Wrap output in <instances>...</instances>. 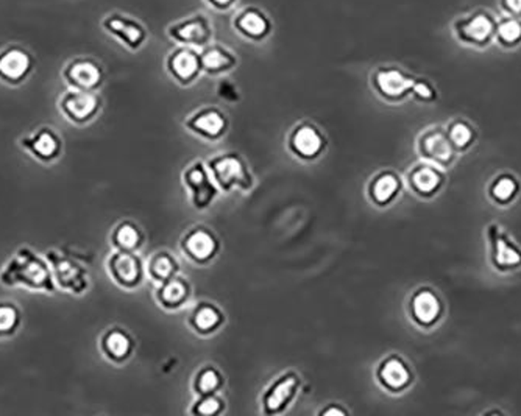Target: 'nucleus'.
<instances>
[{
  "mask_svg": "<svg viewBox=\"0 0 521 416\" xmlns=\"http://www.w3.org/2000/svg\"><path fill=\"white\" fill-rule=\"evenodd\" d=\"M411 97L420 103H434L439 94H437L436 86L432 85L430 80L415 77Z\"/></svg>",
  "mask_w": 521,
  "mask_h": 416,
  "instance_id": "38",
  "label": "nucleus"
},
{
  "mask_svg": "<svg viewBox=\"0 0 521 416\" xmlns=\"http://www.w3.org/2000/svg\"><path fill=\"white\" fill-rule=\"evenodd\" d=\"M224 320L222 310L211 302H201L191 314V326L194 327L195 332L203 335L218 331V327L224 325Z\"/></svg>",
  "mask_w": 521,
  "mask_h": 416,
  "instance_id": "31",
  "label": "nucleus"
},
{
  "mask_svg": "<svg viewBox=\"0 0 521 416\" xmlns=\"http://www.w3.org/2000/svg\"><path fill=\"white\" fill-rule=\"evenodd\" d=\"M102 29L130 52H138L146 46L149 39L146 25L125 13H108L102 19Z\"/></svg>",
  "mask_w": 521,
  "mask_h": 416,
  "instance_id": "13",
  "label": "nucleus"
},
{
  "mask_svg": "<svg viewBox=\"0 0 521 416\" xmlns=\"http://www.w3.org/2000/svg\"><path fill=\"white\" fill-rule=\"evenodd\" d=\"M346 412L342 411V409H339V407H328V409H323V411H320V415H328V416H334V415L344 416V415H346Z\"/></svg>",
  "mask_w": 521,
  "mask_h": 416,
  "instance_id": "41",
  "label": "nucleus"
},
{
  "mask_svg": "<svg viewBox=\"0 0 521 416\" xmlns=\"http://www.w3.org/2000/svg\"><path fill=\"white\" fill-rule=\"evenodd\" d=\"M417 151L422 161L443 170H448L459 155L455 145L449 140L447 128L440 125L426 128L420 133L417 139Z\"/></svg>",
  "mask_w": 521,
  "mask_h": 416,
  "instance_id": "8",
  "label": "nucleus"
},
{
  "mask_svg": "<svg viewBox=\"0 0 521 416\" xmlns=\"http://www.w3.org/2000/svg\"><path fill=\"white\" fill-rule=\"evenodd\" d=\"M24 321L22 309L12 300H0V338L14 337Z\"/></svg>",
  "mask_w": 521,
  "mask_h": 416,
  "instance_id": "34",
  "label": "nucleus"
},
{
  "mask_svg": "<svg viewBox=\"0 0 521 416\" xmlns=\"http://www.w3.org/2000/svg\"><path fill=\"white\" fill-rule=\"evenodd\" d=\"M104 106L102 97L98 92L80 91L69 88L58 98V111L69 123L85 127L96 121Z\"/></svg>",
  "mask_w": 521,
  "mask_h": 416,
  "instance_id": "7",
  "label": "nucleus"
},
{
  "mask_svg": "<svg viewBox=\"0 0 521 416\" xmlns=\"http://www.w3.org/2000/svg\"><path fill=\"white\" fill-rule=\"evenodd\" d=\"M375 376L382 390L392 395H401L414 384L411 365L398 354L384 357L376 369Z\"/></svg>",
  "mask_w": 521,
  "mask_h": 416,
  "instance_id": "18",
  "label": "nucleus"
},
{
  "mask_svg": "<svg viewBox=\"0 0 521 416\" xmlns=\"http://www.w3.org/2000/svg\"><path fill=\"white\" fill-rule=\"evenodd\" d=\"M37 58L29 48L21 44H10L0 50V81L18 88L24 85L35 72Z\"/></svg>",
  "mask_w": 521,
  "mask_h": 416,
  "instance_id": "9",
  "label": "nucleus"
},
{
  "mask_svg": "<svg viewBox=\"0 0 521 416\" xmlns=\"http://www.w3.org/2000/svg\"><path fill=\"white\" fill-rule=\"evenodd\" d=\"M403 191V180L394 170H382L370 180L367 195L373 205L388 208L394 205Z\"/></svg>",
  "mask_w": 521,
  "mask_h": 416,
  "instance_id": "26",
  "label": "nucleus"
},
{
  "mask_svg": "<svg viewBox=\"0 0 521 416\" xmlns=\"http://www.w3.org/2000/svg\"><path fill=\"white\" fill-rule=\"evenodd\" d=\"M107 270L113 283L124 290L138 289L146 276L144 262L134 251L115 250L107 260Z\"/></svg>",
  "mask_w": 521,
  "mask_h": 416,
  "instance_id": "14",
  "label": "nucleus"
},
{
  "mask_svg": "<svg viewBox=\"0 0 521 416\" xmlns=\"http://www.w3.org/2000/svg\"><path fill=\"white\" fill-rule=\"evenodd\" d=\"M495 27L497 18L489 10H474L456 19L453 35L462 46L483 50L495 41Z\"/></svg>",
  "mask_w": 521,
  "mask_h": 416,
  "instance_id": "5",
  "label": "nucleus"
},
{
  "mask_svg": "<svg viewBox=\"0 0 521 416\" xmlns=\"http://www.w3.org/2000/svg\"><path fill=\"white\" fill-rule=\"evenodd\" d=\"M520 192L521 182L510 172L498 174L487 186V197L493 205L500 208L512 205L518 199Z\"/></svg>",
  "mask_w": 521,
  "mask_h": 416,
  "instance_id": "28",
  "label": "nucleus"
},
{
  "mask_svg": "<svg viewBox=\"0 0 521 416\" xmlns=\"http://www.w3.org/2000/svg\"><path fill=\"white\" fill-rule=\"evenodd\" d=\"M500 8L506 16L521 19V0H500Z\"/></svg>",
  "mask_w": 521,
  "mask_h": 416,
  "instance_id": "39",
  "label": "nucleus"
},
{
  "mask_svg": "<svg viewBox=\"0 0 521 416\" xmlns=\"http://www.w3.org/2000/svg\"><path fill=\"white\" fill-rule=\"evenodd\" d=\"M0 284L4 287H22L39 293H56L54 273L46 256L33 248L21 247L0 268Z\"/></svg>",
  "mask_w": 521,
  "mask_h": 416,
  "instance_id": "1",
  "label": "nucleus"
},
{
  "mask_svg": "<svg viewBox=\"0 0 521 416\" xmlns=\"http://www.w3.org/2000/svg\"><path fill=\"white\" fill-rule=\"evenodd\" d=\"M485 241L489 262L495 272L508 275L520 270L521 247L501 225H487Z\"/></svg>",
  "mask_w": 521,
  "mask_h": 416,
  "instance_id": "4",
  "label": "nucleus"
},
{
  "mask_svg": "<svg viewBox=\"0 0 521 416\" xmlns=\"http://www.w3.org/2000/svg\"><path fill=\"white\" fill-rule=\"evenodd\" d=\"M109 241H111V245L115 250L136 253L144 243V234L134 222L124 220L113 228L111 234H109Z\"/></svg>",
  "mask_w": 521,
  "mask_h": 416,
  "instance_id": "30",
  "label": "nucleus"
},
{
  "mask_svg": "<svg viewBox=\"0 0 521 416\" xmlns=\"http://www.w3.org/2000/svg\"><path fill=\"white\" fill-rule=\"evenodd\" d=\"M184 125L191 133L208 139V140H216V139L222 138L226 132L228 119L216 106H205V108L195 111L194 115H189Z\"/></svg>",
  "mask_w": 521,
  "mask_h": 416,
  "instance_id": "23",
  "label": "nucleus"
},
{
  "mask_svg": "<svg viewBox=\"0 0 521 416\" xmlns=\"http://www.w3.org/2000/svg\"><path fill=\"white\" fill-rule=\"evenodd\" d=\"M415 75L398 66L376 67L370 77V85L376 96L388 103H403L411 97Z\"/></svg>",
  "mask_w": 521,
  "mask_h": 416,
  "instance_id": "6",
  "label": "nucleus"
},
{
  "mask_svg": "<svg viewBox=\"0 0 521 416\" xmlns=\"http://www.w3.org/2000/svg\"><path fill=\"white\" fill-rule=\"evenodd\" d=\"M327 147V139L314 123H298L289 134V149L303 161H312L320 157Z\"/></svg>",
  "mask_w": 521,
  "mask_h": 416,
  "instance_id": "22",
  "label": "nucleus"
},
{
  "mask_svg": "<svg viewBox=\"0 0 521 416\" xmlns=\"http://www.w3.org/2000/svg\"><path fill=\"white\" fill-rule=\"evenodd\" d=\"M503 50H516L521 46V19L504 16L497 19L495 41Z\"/></svg>",
  "mask_w": 521,
  "mask_h": 416,
  "instance_id": "33",
  "label": "nucleus"
},
{
  "mask_svg": "<svg viewBox=\"0 0 521 416\" xmlns=\"http://www.w3.org/2000/svg\"><path fill=\"white\" fill-rule=\"evenodd\" d=\"M191 296V287L184 277L174 276L159 284L157 289V300L164 309L175 310L186 304Z\"/></svg>",
  "mask_w": 521,
  "mask_h": 416,
  "instance_id": "29",
  "label": "nucleus"
},
{
  "mask_svg": "<svg viewBox=\"0 0 521 416\" xmlns=\"http://www.w3.org/2000/svg\"><path fill=\"white\" fill-rule=\"evenodd\" d=\"M216 13H226L236 6L237 0H203Z\"/></svg>",
  "mask_w": 521,
  "mask_h": 416,
  "instance_id": "40",
  "label": "nucleus"
},
{
  "mask_svg": "<svg viewBox=\"0 0 521 416\" xmlns=\"http://www.w3.org/2000/svg\"><path fill=\"white\" fill-rule=\"evenodd\" d=\"M224 411V401L218 396V393L214 395H205V396H199L197 403L192 407V413L194 415H218L220 412Z\"/></svg>",
  "mask_w": 521,
  "mask_h": 416,
  "instance_id": "37",
  "label": "nucleus"
},
{
  "mask_svg": "<svg viewBox=\"0 0 521 416\" xmlns=\"http://www.w3.org/2000/svg\"><path fill=\"white\" fill-rule=\"evenodd\" d=\"M61 77L67 88L80 91L98 92L105 81V69L100 61L91 56H77L67 61Z\"/></svg>",
  "mask_w": 521,
  "mask_h": 416,
  "instance_id": "12",
  "label": "nucleus"
},
{
  "mask_svg": "<svg viewBox=\"0 0 521 416\" xmlns=\"http://www.w3.org/2000/svg\"><path fill=\"white\" fill-rule=\"evenodd\" d=\"M167 37L178 46L201 50L207 47L208 44L212 43L214 27H212L211 19L208 18L207 14L195 13L188 18L172 22L167 27Z\"/></svg>",
  "mask_w": 521,
  "mask_h": 416,
  "instance_id": "11",
  "label": "nucleus"
},
{
  "mask_svg": "<svg viewBox=\"0 0 521 416\" xmlns=\"http://www.w3.org/2000/svg\"><path fill=\"white\" fill-rule=\"evenodd\" d=\"M445 128H447V134H448L451 144L455 145L459 155L470 150L478 139V132H476L474 125L472 122L462 119V117L453 119Z\"/></svg>",
  "mask_w": 521,
  "mask_h": 416,
  "instance_id": "32",
  "label": "nucleus"
},
{
  "mask_svg": "<svg viewBox=\"0 0 521 416\" xmlns=\"http://www.w3.org/2000/svg\"><path fill=\"white\" fill-rule=\"evenodd\" d=\"M182 250L195 264H208L218 254V237L203 226L192 228L183 237Z\"/></svg>",
  "mask_w": 521,
  "mask_h": 416,
  "instance_id": "25",
  "label": "nucleus"
},
{
  "mask_svg": "<svg viewBox=\"0 0 521 416\" xmlns=\"http://www.w3.org/2000/svg\"><path fill=\"white\" fill-rule=\"evenodd\" d=\"M183 183L189 191L195 209H207L218 197V187L212 182L207 164L194 163L183 174Z\"/></svg>",
  "mask_w": 521,
  "mask_h": 416,
  "instance_id": "20",
  "label": "nucleus"
},
{
  "mask_svg": "<svg viewBox=\"0 0 521 416\" xmlns=\"http://www.w3.org/2000/svg\"><path fill=\"white\" fill-rule=\"evenodd\" d=\"M407 315L417 327L430 331L443 320L445 302L432 287H418L409 296Z\"/></svg>",
  "mask_w": 521,
  "mask_h": 416,
  "instance_id": "10",
  "label": "nucleus"
},
{
  "mask_svg": "<svg viewBox=\"0 0 521 416\" xmlns=\"http://www.w3.org/2000/svg\"><path fill=\"white\" fill-rule=\"evenodd\" d=\"M166 71L180 86L194 85L201 73V50L178 46L166 58Z\"/></svg>",
  "mask_w": 521,
  "mask_h": 416,
  "instance_id": "19",
  "label": "nucleus"
},
{
  "mask_svg": "<svg viewBox=\"0 0 521 416\" xmlns=\"http://www.w3.org/2000/svg\"><path fill=\"white\" fill-rule=\"evenodd\" d=\"M406 182L407 187L415 197L431 200L442 192L443 187L447 184V175L445 170L422 161L409 169Z\"/></svg>",
  "mask_w": 521,
  "mask_h": 416,
  "instance_id": "21",
  "label": "nucleus"
},
{
  "mask_svg": "<svg viewBox=\"0 0 521 416\" xmlns=\"http://www.w3.org/2000/svg\"><path fill=\"white\" fill-rule=\"evenodd\" d=\"M146 272L155 283L161 284L175 276L178 273V264L172 254L167 251H159L153 254L152 259L149 260Z\"/></svg>",
  "mask_w": 521,
  "mask_h": 416,
  "instance_id": "35",
  "label": "nucleus"
},
{
  "mask_svg": "<svg viewBox=\"0 0 521 416\" xmlns=\"http://www.w3.org/2000/svg\"><path fill=\"white\" fill-rule=\"evenodd\" d=\"M207 167L211 174L212 182L216 183L218 191H224L225 193L233 191L249 192L253 187V178L249 167L237 153H222L211 157Z\"/></svg>",
  "mask_w": 521,
  "mask_h": 416,
  "instance_id": "3",
  "label": "nucleus"
},
{
  "mask_svg": "<svg viewBox=\"0 0 521 416\" xmlns=\"http://www.w3.org/2000/svg\"><path fill=\"white\" fill-rule=\"evenodd\" d=\"M98 350L108 362L122 365L133 356V337L124 327L111 326L98 338Z\"/></svg>",
  "mask_w": 521,
  "mask_h": 416,
  "instance_id": "24",
  "label": "nucleus"
},
{
  "mask_svg": "<svg viewBox=\"0 0 521 416\" xmlns=\"http://www.w3.org/2000/svg\"><path fill=\"white\" fill-rule=\"evenodd\" d=\"M201 72L218 77L235 71L237 67V55L222 44L211 43L201 50Z\"/></svg>",
  "mask_w": 521,
  "mask_h": 416,
  "instance_id": "27",
  "label": "nucleus"
},
{
  "mask_svg": "<svg viewBox=\"0 0 521 416\" xmlns=\"http://www.w3.org/2000/svg\"><path fill=\"white\" fill-rule=\"evenodd\" d=\"M231 25L239 37L250 43H264L273 33L272 18L256 5L243 6L233 16Z\"/></svg>",
  "mask_w": 521,
  "mask_h": 416,
  "instance_id": "16",
  "label": "nucleus"
},
{
  "mask_svg": "<svg viewBox=\"0 0 521 416\" xmlns=\"http://www.w3.org/2000/svg\"><path fill=\"white\" fill-rule=\"evenodd\" d=\"M19 145L41 164H54L64 151V140L54 127L41 125L19 139Z\"/></svg>",
  "mask_w": 521,
  "mask_h": 416,
  "instance_id": "15",
  "label": "nucleus"
},
{
  "mask_svg": "<svg viewBox=\"0 0 521 416\" xmlns=\"http://www.w3.org/2000/svg\"><path fill=\"white\" fill-rule=\"evenodd\" d=\"M44 256L49 260L55 284L58 289L66 292L69 295H85L91 285L90 270L85 260L60 248H50Z\"/></svg>",
  "mask_w": 521,
  "mask_h": 416,
  "instance_id": "2",
  "label": "nucleus"
},
{
  "mask_svg": "<svg viewBox=\"0 0 521 416\" xmlns=\"http://www.w3.org/2000/svg\"><path fill=\"white\" fill-rule=\"evenodd\" d=\"M300 388V376L294 371L281 374L267 386L260 396V405L264 415H278L285 412L297 396Z\"/></svg>",
  "mask_w": 521,
  "mask_h": 416,
  "instance_id": "17",
  "label": "nucleus"
},
{
  "mask_svg": "<svg viewBox=\"0 0 521 416\" xmlns=\"http://www.w3.org/2000/svg\"><path fill=\"white\" fill-rule=\"evenodd\" d=\"M222 386H224L222 374L214 367H203L195 376L194 390L199 396L218 393Z\"/></svg>",
  "mask_w": 521,
  "mask_h": 416,
  "instance_id": "36",
  "label": "nucleus"
}]
</instances>
